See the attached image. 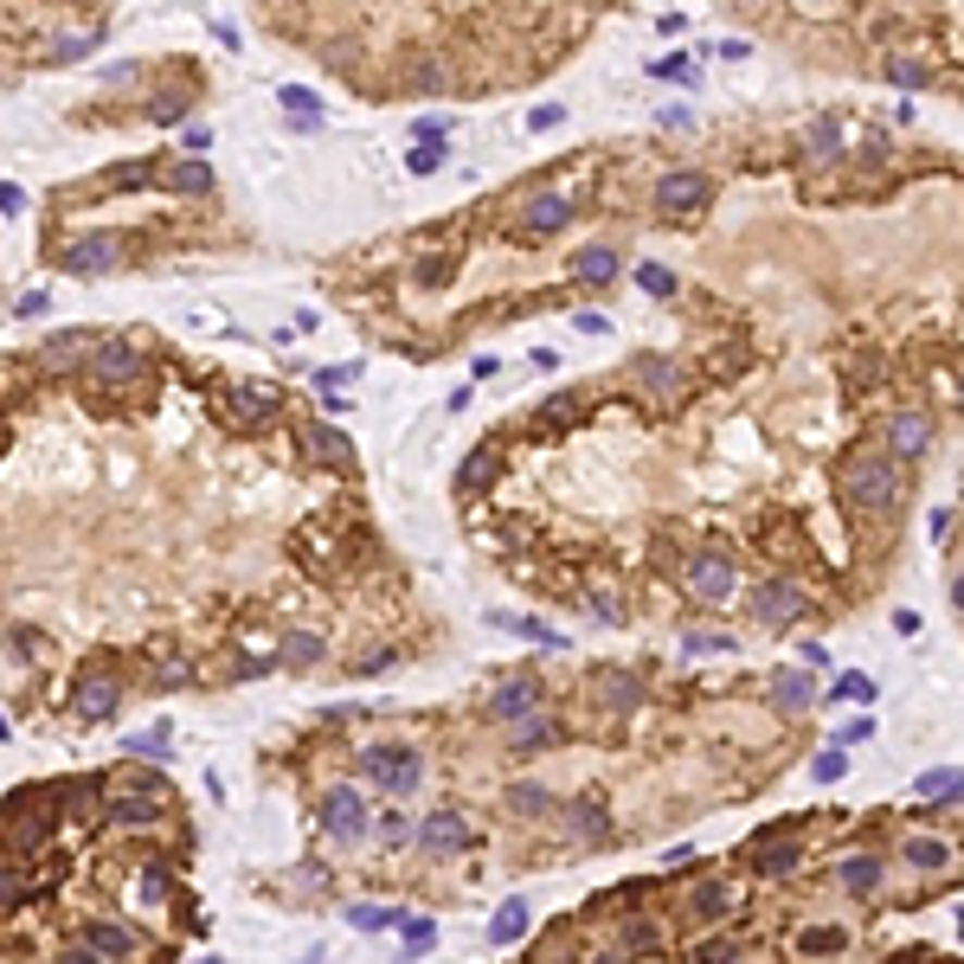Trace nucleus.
I'll return each instance as SVG.
<instances>
[{"instance_id": "c03bdc74", "label": "nucleus", "mask_w": 964, "mask_h": 964, "mask_svg": "<svg viewBox=\"0 0 964 964\" xmlns=\"http://www.w3.org/2000/svg\"><path fill=\"white\" fill-rule=\"evenodd\" d=\"M380 836H386V842H393V849H399V842H406V836H412V824H406V817H399V811H386V817H380Z\"/></svg>"}, {"instance_id": "a19ab883", "label": "nucleus", "mask_w": 964, "mask_h": 964, "mask_svg": "<svg viewBox=\"0 0 964 964\" xmlns=\"http://www.w3.org/2000/svg\"><path fill=\"white\" fill-rule=\"evenodd\" d=\"M836 701H875V682H868V676H842V682H836Z\"/></svg>"}, {"instance_id": "39448f33", "label": "nucleus", "mask_w": 964, "mask_h": 964, "mask_svg": "<svg viewBox=\"0 0 964 964\" xmlns=\"http://www.w3.org/2000/svg\"><path fill=\"white\" fill-rule=\"evenodd\" d=\"M46 829H52V811H39V804L26 798V817H7V824H0V849H7V855H33V849L46 842Z\"/></svg>"}, {"instance_id": "37998d69", "label": "nucleus", "mask_w": 964, "mask_h": 964, "mask_svg": "<svg viewBox=\"0 0 964 964\" xmlns=\"http://www.w3.org/2000/svg\"><path fill=\"white\" fill-rule=\"evenodd\" d=\"M842 946H849V932H836V926H824V932L804 939V952H842Z\"/></svg>"}, {"instance_id": "58836bf2", "label": "nucleus", "mask_w": 964, "mask_h": 964, "mask_svg": "<svg viewBox=\"0 0 964 964\" xmlns=\"http://www.w3.org/2000/svg\"><path fill=\"white\" fill-rule=\"evenodd\" d=\"M59 798H71V811H77V817H97V784H65Z\"/></svg>"}, {"instance_id": "4468645a", "label": "nucleus", "mask_w": 964, "mask_h": 964, "mask_svg": "<svg viewBox=\"0 0 964 964\" xmlns=\"http://www.w3.org/2000/svg\"><path fill=\"white\" fill-rule=\"evenodd\" d=\"M84 952H103V959H129V952H136V932H129V926H116V919H97V926L84 932Z\"/></svg>"}, {"instance_id": "c9c22d12", "label": "nucleus", "mask_w": 964, "mask_h": 964, "mask_svg": "<svg viewBox=\"0 0 964 964\" xmlns=\"http://www.w3.org/2000/svg\"><path fill=\"white\" fill-rule=\"evenodd\" d=\"M97 39H103V33H77V39H65V46H52V59H59V65H71V59L97 52Z\"/></svg>"}, {"instance_id": "9d476101", "label": "nucleus", "mask_w": 964, "mask_h": 964, "mask_svg": "<svg viewBox=\"0 0 964 964\" xmlns=\"http://www.w3.org/2000/svg\"><path fill=\"white\" fill-rule=\"evenodd\" d=\"M322 829H329V836H360V829H367L360 791H329V798H322Z\"/></svg>"}, {"instance_id": "7c9ffc66", "label": "nucleus", "mask_w": 964, "mask_h": 964, "mask_svg": "<svg viewBox=\"0 0 964 964\" xmlns=\"http://www.w3.org/2000/svg\"><path fill=\"white\" fill-rule=\"evenodd\" d=\"M412 90H418V97H444V90H450V71H444V65H418L412 71Z\"/></svg>"}, {"instance_id": "09e8293b", "label": "nucleus", "mask_w": 964, "mask_h": 964, "mask_svg": "<svg viewBox=\"0 0 964 964\" xmlns=\"http://www.w3.org/2000/svg\"><path fill=\"white\" fill-rule=\"evenodd\" d=\"M406 946H412V952L431 946V919H406Z\"/></svg>"}, {"instance_id": "2f4dec72", "label": "nucleus", "mask_w": 964, "mask_h": 964, "mask_svg": "<svg viewBox=\"0 0 964 964\" xmlns=\"http://www.w3.org/2000/svg\"><path fill=\"white\" fill-rule=\"evenodd\" d=\"M952 791H964L959 771H932V778H919V784H913V798H952Z\"/></svg>"}, {"instance_id": "1a4fd4ad", "label": "nucleus", "mask_w": 964, "mask_h": 964, "mask_svg": "<svg viewBox=\"0 0 964 964\" xmlns=\"http://www.w3.org/2000/svg\"><path fill=\"white\" fill-rule=\"evenodd\" d=\"M534 707H541V682H534V676H508V682L495 689V701H489L495 720H521V714H534Z\"/></svg>"}, {"instance_id": "dca6fc26", "label": "nucleus", "mask_w": 964, "mask_h": 964, "mask_svg": "<svg viewBox=\"0 0 964 964\" xmlns=\"http://www.w3.org/2000/svg\"><path fill=\"white\" fill-rule=\"evenodd\" d=\"M271 412H276V393H264V386L232 393V424H264Z\"/></svg>"}, {"instance_id": "393cba45", "label": "nucleus", "mask_w": 964, "mask_h": 964, "mask_svg": "<svg viewBox=\"0 0 964 964\" xmlns=\"http://www.w3.org/2000/svg\"><path fill=\"white\" fill-rule=\"evenodd\" d=\"M309 450H316L322 464H347V437H342V431H329V424H316V431H309Z\"/></svg>"}, {"instance_id": "a18cd8bd", "label": "nucleus", "mask_w": 964, "mask_h": 964, "mask_svg": "<svg viewBox=\"0 0 964 964\" xmlns=\"http://www.w3.org/2000/svg\"><path fill=\"white\" fill-rule=\"evenodd\" d=\"M136 894H141V900H161V894H168V875H161V868H141Z\"/></svg>"}, {"instance_id": "ea45409f", "label": "nucleus", "mask_w": 964, "mask_h": 964, "mask_svg": "<svg viewBox=\"0 0 964 964\" xmlns=\"http://www.w3.org/2000/svg\"><path fill=\"white\" fill-rule=\"evenodd\" d=\"M605 694H611L618 707H637V701H643V689H637L630 676H605Z\"/></svg>"}, {"instance_id": "5701e85b", "label": "nucleus", "mask_w": 964, "mask_h": 964, "mask_svg": "<svg viewBox=\"0 0 964 964\" xmlns=\"http://www.w3.org/2000/svg\"><path fill=\"white\" fill-rule=\"evenodd\" d=\"M875 881H881V862H875V855H849V862H842V888H849V894H868Z\"/></svg>"}, {"instance_id": "f704fd0d", "label": "nucleus", "mask_w": 964, "mask_h": 964, "mask_svg": "<svg viewBox=\"0 0 964 964\" xmlns=\"http://www.w3.org/2000/svg\"><path fill=\"white\" fill-rule=\"evenodd\" d=\"M77 354H84V335H77V329H71V335H59V342H52V354H46V367H52V373H59V367H71V360H77Z\"/></svg>"}, {"instance_id": "8fccbe9b", "label": "nucleus", "mask_w": 964, "mask_h": 964, "mask_svg": "<svg viewBox=\"0 0 964 964\" xmlns=\"http://www.w3.org/2000/svg\"><path fill=\"white\" fill-rule=\"evenodd\" d=\"M412 136H418V141H431V148H444V141H450V129H444V123H437V116H431V123H418Z\"/></svg>"}, {"instance_id": "a211bd4d", "label": "nucleus", "mask_w": 964, "mask_h": 964, "mask_svg": "<svg viewBox=\"0 0 964 964\" xmlns=\"http://www.w3.org/2000/svg\"><path fill=\"white\" fill-rule=\"evenodd\" d=\"M946 862H952V849H946L939 836H913V842H906V868H919V875H939Z\"/></svg>"}, {"instance_id": "f3484780", "label": "nucleus", "mask_w": 964, "mask_h": 964, "mask_svg": "<svg viewBox=\"0 0 964 964\" xmlns=\"http://www.w3.org/2000/svg\"><path fill=\"white\" fill-rule=\"evenodd\" d=\"M276 663H283V669H296V676H302V669H316V663H322V637H316V630H296V637L283 643V656H276Z\"/></svg>"}, {"instance_id": "6ab92c4d", "label": "nucleus", "mask_w": 964, "mask_h": 964, "mask_svg": "<svg viewBox=\"0 0 964 964\" xmlns=\"http://www.w3.org/2000/svg\"><path fill=\"white\" fill-rule=\"evenodd\" d=\"M572 271H579V283H611L618 276V251L611 245H592V251L572 258Z\"/></svg>"}, {"instance_id": "c756f323", "label": "nucleus", "mask_w": 964, "mask_h": 964, "mask_svg": "<svg viewBox=\"0 0 964 964\" xmlns=\"http://www.w3.org/2000/svg\"><path fill=\"white\" fill-rule=\"evenodd\" d=\"M572 829H579V836H585V842H598V836H605V804H572Z\"/></svg>"}, {"instance_id": "423d86ee", "label": "nucleus", "mask_w": 964, "mask_h": 964, "mask_svg": "<svg viewBox=\"0 0 964 964\" xmlns=\"http://www.w3.org/2000/svg\"><path fill=\"white\" fill-rule=\"evenodd\" d=\"M566 219H572V200L547 187V194H534V200L521 207V238H547V232H559Z\"/></svg>"}, {"instance_id": "ddd939ff", "label": "nucleus", "mask_w": 964, "mask_h": 964, "mask_svg": "<svg viewBox=\"0 0 964 964\" xmlns=\"http://www.w3.org/2000/svg\"><path fill=\"white\" fill-rule=\"evenodd\" d=\"M110 264H116V238H103V232L65 251V271H77V276H97V271H110Z\"/></svg>"}, {"instance_id": "7ed1b4c3", "label": "nucleus", "mask_w": 964, "mask_h": 964, "mask_svg": "<svg viewBox=\"0 0 964 964\" xmlns=\"http://www.w3.org/2000/svg\"><path fill=\"white\" fill-rule=\"evenodd\" d=\"M707 194H714V181H707V174H694V168L663 174V181H656V212H663V219H682V212L707 207Z\"/></svg>"}, {"instance_id": "f257e3e1", "label": "nucleus", "mask_w": 964, "mask_h": 964, "mask_svg": "<svg viewBox=\"0 0 964 964\" xmlns=\"http://www.w3.org/2000/svg\"><path fill=\"white\" fill-rule=\"evenodd\" d=\"M842 489L855 495V508L862 515H894L900 495H906V482H900V470L888 464V457H849V470H842Z\"/></svg>"}, {"instance_id": "4c0bfd02", "label": "nucleus", "mask_w": 964, "mask_h": 964, "mask_svg": "<svg viewBox=\"0 0 964 964\" xmlns=\"http://www.w3.org/2000/svg\"><path fill=\"white\" fill-rule=\"evenodd\" d=\"M547 733H553L547 720H528V714H521V727H515V753H528V746H541Z\"/></svg>"}, {"instance_id": "603ef678", "label": "nucleus", "mask_w": 964, "mask_h": 964, "mask_svg": "<svg viewBox=\"0 0 964 964\" xmlns=\"http://www.w3.org/2000/svg\"><path fill=\"white\" fill-rule=\"evenodd\" d=\"M46 302H52L46 289H26V296H20V316H46Z\"/></svg>"}, {"instance_id": "c85d7f7f", "label": "nucleus", "mask_w": 964, "mask_h": 964, "mask_svg": "<svg viewBox=\"0 0 964 964\" xmlns=\"http://www.w3.org/2000/svg\"><path fill=\"white\" fill-rule=\"evenodd\" d=\"M347 919H354L360 932H386V926H399V913H393V906H347Z\"/></svg>"}, {"instance_id": "bb28decb", "label": "nucleus", "mask_w": 964, "mask_h": 964, "mask_svg": "<svg viewBox=\"0 0 964 964\" xmlns=\"http://www.w3.org/2000/svg\"><path fill=\"white\" fill-rule=\"evenodd\" d=\"M836 155H842V129H836V123H817V129H811V161L824 168Z\"/></svg>"}, {"instance_id": "aec40b11", "label": "nucleus", "mask_w": 964, "mask_h": 964, "mask_svg": "<svg viewBox=\"0 0 964 964\" xmlns=\"http://www.w3.org/2000/svg\"><path fill=\"white\" fill-rule=\"evenodd\" d=\"M771 694H778V707H784V714H804V707L817 701V694H811V682H804L798 669H778V676H771Z\"/></svg>"}, {"instance_id": "de8ad7c7", "label": "nucleus", "mask_w": 964, "mask_h": 964, "mask_svg": "<svg viewBox=\"0 0 964 964\" xmlns=\"http://www.w3.org/2000/svg\"><path fill=\"white\" fill-rule=\"evenodd\" d=\"M13 900H26V881L13 868H0V906H13Z\"/></svg>"}, {"instance_id": "6e6d98bb", "label": "nucleus", "mask_w": 964, "mask_h": 964, "mask_svg": "<svg viewBox=\"0 0 964 964\" xmlns=\"http://www.w3.org/2000/svg\"><path fill=\"white\" fill-rule=\"evenodd\" d=\"M952 605H959V611H964V572H959V585H952Z\"/></svg>"}, {"instance_id": "49530a36", "label": "nucleus", "mask_w": 964, "mask_h": 964, "mask_svg": "<svg viewBox=\"0 0 964 964\" xmlns=\"http://www.w3.org/2000/svg\"><path fill=\"white\" fill-rule=\"evenodd\" d=\"M842 771H849V758H842V753H824V758H817V784H836Z\"/></svg>"}, {"instance_id": "9b49d317", "label": "nucleus", "mask_w": 964, "mask_h": 964, "mask_svg": "<svg viewBox=\"0 0 964 964\" xmlns=\"http://www.w3.org/2000/svg\"><path fill=\"white\" fill-rule=\"evenodd\" d=\"M926 444H932V418L926 412H894L888 418V450H894V457H919Z\"/></svg>"}, {"instance_id": "4d7b16f0", "label": "nucleus", "mask_w": 964, "mask_h": 964, "mask_svg": "<svg viewBox=\"0 0 964 964\" xmlns=\"http://www.w3.org/2000/svg\"><path fill=\"white\" fill-rule=\"evenodd\" d=\"M959 412H964V386H959Z\"/></svg>"}, {"instance_id": "2eb2a0df", "label": "nucleus", "mask_w": 964, "mask_h": 964, "mask_svg": "<svg viewBox=\"0 0 964 964\" xmlns=\"http://www.w3.org/2000/svg\"><path fill=\"white\" fill-rule=\"evenodd\" d=\"M77 714H84V720H110V714H116V682H110V676H84V682H77Z\"/></svg>"}, {"instance_id": "412c9836", "label": "nucleus", "mask_w": 964, "mask_h": 964, "mask_svg": "<svg viewBox=\"0 0 964 964\" xmlns=\"http://www.w3.org/2000/svg\"><path fill=\"white\" fill-rule=\"evenodd\" d=\"M155 181H168L174 194H207L212 187V174H207V161H181V168H161Z\"/></svg>"}, {"instance_id": "a878e982", "label": "nucleus", "mask_w": 964, "mask_h": 964, "mask_svg": "<svg viewBox=\"0 0 964 964\" xmlns=\"http://www.w3.org/2000/svg\"><path fill=\"white\" fill-rule=\"evenodd\" d=\"M155 811H161L155 798H141V791H129V798H116V811H110V817H116V824H155Z\"/></svg>"}, {"instance_id": "6e6552de", "label": "nucleus", "mask_w": 964, "mask_h": 964, "mask_svg": "<svg viewBox=\"0 0 964 964\" xmlns=\"http://www.w3.org/2000/svg\"><path fill=\"white\" fill-rule=\"evenodd\" d=\"M90 373H97L103 386H123V380H136L141 373V354L129 342H103L97 354H90Z\"/></svg>"}, {"instance_id": "864d4df0", "label": "nucleus", "mask_w": 964, "mask_h": 964, "mask_svg": "<svg viewBox=\"0 0 964 964\" xmlns=\"http://www.w3.org/2000/svg\"><path fill=\"white\" fill-rule=\"evenodd\" d=\"M528 123H534V129H553V123H559V103H541V110H534Z\"/></svg>"}, {"instance_id": "f8f14e48", "label": "nucleus", "mask_w": 964, "mask_h": 964, "mask_svg": "<svg viewBox=\"0 0 964 964\" xmlns=\"http://www.w3.org/2000/svg\"><path fill=\"white\" fill-rule=\"evenodd\" d=\"M424 849H431V855L470 849V824H464L457 811H431V817H424Z\"/></svg>"}, {"instance_id": "f03ea898", "label": "nucleus", "mask_w": 964, "mask_h": 964, "mask_svg": "<svg viewBox=\"0 0 964 964\" xmlns=\"http://www.w3.org/2000/svg\"><path fill=\"white\" fill-rule=\"evenodd\" d=\"M682 579H689V592L701 598V605H727L733 598V585H740V572H733V559L714 547H701V553H689V566H682Z\"/></svg>"}, {"instance_id": "b1692460", "label": "nucleus", "mask_w": 964, "mask_h": 964, "mask_svg": "<svg viewBox=\"0 0 964 964\" xmlns=\"http://www.w3.org/2000/svg\"><path fill=\"white\" fill-rule=\"evenodd\" d=\"M521 932H528V913H521V906H502V913L489 919V939H495V946H515Z\"/></svg>"}, {"instance_id": "72a5a7b5", "label": "nucleus", "mask_w": 964, "mask_h": 964, "mask_svg": "<svg viewBox=\"0 0 964 964\" xmlns=\"http://www.w3.org/2000/svg\"><path fill=\"white\" fill-rule=\"evenodd\" d=\"M508 804H515L521 817H541V811H547V791H541V784H515V791H508Z\"/></svg>"}, {"instance_id": "20e7f679", "label": "nucleus", "mask_w": 964, "mask_h": 964, "mask_svg": "<svg viewBox=\"0 0 964 964\" xmlns=\"http://www.w3.org/2000/svg\"><path fill=\"white\" fill-rule=\"evenodd\" d=\"M360 771H367L373 784H386V791H412L418 784V753L412 746H373V753H360Z\"/></svg>"}, {"instance_id": "79ce46f5", "label": "nucleus", "mask_w": 964, "mask_h": 964, "mask_svg": "<svg viewBox=\"0 0 964 964\" xmlns=\"http://www.w3.org/2000/svg\"><path fill=\"white\" fill-rule=\"evenodd\" d=\"M888 77H894V84H926L932 71L919 65V59H894V65H888Z\"/></svg>"}, {"instance_id": "cd10ccee", "label": "nucleus", "mask_w": 964, "mask_h": 964, "mask_svg": "<svg viewBox=\"0 0 964 964\" xmlns=\"http://www.w3.org/2000/svg\"><path fill=\"white\" fill-rule=\"evenodd\" d=\"M489 477H495V450H477V457H470V464L457 470V489L470 495V489H482V482H489Z\"/></svg>"}, {"instance_id": "0eeeda50", "label": "nucleus", "mask_w": 964, "mask_h": 964, "mask_svg": "<svg viewBox=\"0 0 964 964\" xmlns=\"http://www.w3.org/2000/svg\"><path fill=\"white\" fill-rule=\"evenodd\" d=\"M804 611V592L791 585V579H771V585H758L753 592V618L758 623H791Z\"/></svg>"}, {"instance_id": "e433bc0d", "label": "nucleus", "mask_w": 964, "mask_h": 964, "mask_svg": "<svg viewBox=\"0 0 964 964\" xmlns=\"http://www.w3.org/2000/svg\"><path fill=\"white\" fill-rule=\"evenodd\" d=\"M637 289H650V296H669V289H676V276L663 271V264H643V271H637Z\"/></svg>"}, {"instance_id": "5fc2aeb1", "label": "nucleus", "mask_w": 964, "mask_h": 964, "mask_svg": "<svg viewBox=\"0 0 964 964\" xmlns=\"http://www.w3.org/2000/svg\"><path fill=\"white\" fill-rule=\"evenodd\" d=\"M20 207H26V200H20V187L7 181V187H0V212H20Z\"/></svg>"}, {"instance_id": "3c124183", "label": "nucleus", "mask_w": 964, "mask_h": 964, "mask_svg": "<svg viewBox=\"0 0 964 964\" xmlns=\"http://www.w3.org/2000/svg\"><path fill=\"white\" fill-rule=\"evenodd\" d=\"M437 161H444V148H431V141H424V148H418V155H412V174H431Z\"/></svg>"}, {"instance_id": "473e14b6", "label": "nucleus", "mask_w": 964, "mask_h": 964, "mask_svg": "<svg viewBox=\"0 0 964 964\" xmlns=\"http://www.w3.org/2000/svg\"><path fill=\"white\" fill-rule=\"evenodd\" d=\"M283 110H289V116H302V123H322L316 97H309V90H296V84H283Z\"/></svg>"}, {"instance_id": "4be33fe9", "label": "nucleus", "mask_w": 964, "mask_h": 964, "mask_svg": "<svg viewBox=\"0 0 964 964\" xmlns=\"http://www.w3.org/2000/svg\"><path fill=\"white\" fill-rule=\"evenodd\" d=\"M689 906H694V919H727V913H733V894H727L720 881H701L689 894Z\"/></svg>"}]
</instances>
